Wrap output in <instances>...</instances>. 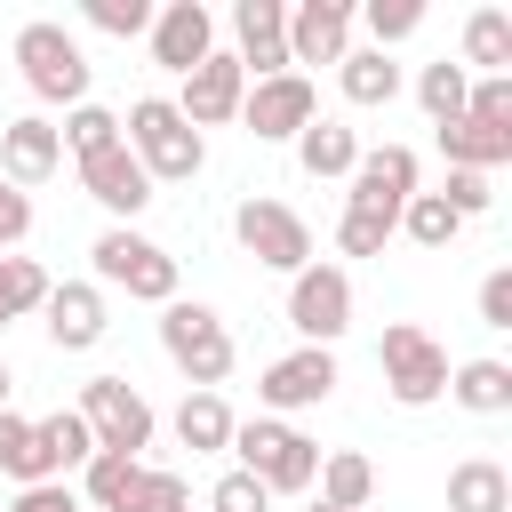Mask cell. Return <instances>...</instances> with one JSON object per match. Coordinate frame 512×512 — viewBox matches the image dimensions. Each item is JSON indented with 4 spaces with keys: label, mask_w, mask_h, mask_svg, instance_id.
Returning a JSON list of instances; mask_svg holds the SVG:
<instances>
[{
    "label": "cell",
    "mask_w": 512,
    "mask_h": 512,
    "mask_svg": "<svg viewBox=\"0 0 512 512\" xmlns=\"http://www.w3.org/2000/svg\"><path fill=\"white\" fill-rule=\"evenodd\" d=\"M32 232V192H16V184H0V256L16 248Z\"/></svg>",
    "instance_id": "44"
},
{
    "label": "cell",
    "mask_w": 512,
    "mask_h": 512,
    "mask_svg": "<svg viewBox=\"0 0 512 512\" xmlns=\"http://www.w3.org/2000/svg\"><path fill=\"white\" fill-rule=\"evenodd\" d=\"M80 424H88V440L96 448H112V456H136V448H152V400L128 384V376H88L80 384Z\"/></svg>",
    "instance_id": "7"
},
{
    "label": "cell",
    "mask_w": 512,
    "mask_h": 512,
    "mask_svg": "<svg viewBox=\"0 0 512 512\" xmlns=\"http://www.w3.org/2000/svg\"><path fill=\"white\" fill-rule=\"evenodd\" d=\"M240 96H248V72L232 64V48H216L208 64H192L184 72V96H168L192 128H224V120H240Z\"/></svg>",
    "instance_id": "16"
},
{
    "label": "cell",
    "mask_w": 512,
    "mask_h": 512,
    "mask_svg": "<svg viewBox=\"0 0 512 512\" xmlns=\"http://www.w3.org/2000/svg\"><path fill=\"white\" fill-rule=\"evenodd\" d=\"M384 240H392L384 216H360V208L336 216V248H344V256H384Z\"/></svg>",
    "instance_id": "40"
},
{
    "label": "cell",
    "mask_w": 512,
    "mask_h": 512,
    "mask_svg": "<svg viewBox=\"0 0 512 512\" xmlns=\"http://www.w3.org/2000/svg\"><path fill=\"white\" fill-rule=\"evenodd\" d=\"M464 88H472V72H464V64H448V56H440V64H424V72H416V104H424V120H432V128L464 120Z\"/></svg>",
    "instance_id": "29"
},
{
    "label": "cell",
    "mask_w": 512,
    "mask_h": 512,
    "mask_svg": "<svg viewBox=\"0 0 512 512\" xmlns=\"http://www.w3.org/2000/svg\"><path fill=\"white\" fill-rule=\"evenodd\" d=\"M352 56V0H296L288 8V72Z\"/></svg>",
    "instance_id": "14"
},
{
    "label": "cell",
    "mask_w": 512,
    "mask_h": 512,
    "mask_svg": "<svg viewBox=\"0 0 512 512\" xmlns=\"http://www.w3.org/2000/svg\"><path fill=\"white\" fill-rule=\"evenodd\" d=\"M80 192H88L104 216H120V224L152 208V176L136 168V152H128V144H104V152H88V160H80Z\"/></svg>",
    "instance_id": "17"
},
{
    "label": "cell",
    "mask_w": 512,
    "mask_h": 512,
    "mask_svg": "<svg viewBox=\"0 0 512 512\" xmlns=\"http://www.w3.org/2000/svg\"><path fill=\"white\" fill-rule=\"evenodd\" d=\"M480 328H512V264H496L480 280Z\"/></svg>",
    "instance_id": "43"
},
{
    "label": "cell",
    "mask_w": 512,
    "mask_h": 512,
    "mask_svg": "<svg viewBox=\"0 0 512 512\" xmlns=\"http://www.w3.org/2000/svg\"><path fill=\"white\" fill-rule=\"evenodd\" d=\"M160 352L184 368V392H216L224 376H232V328L208 312V304H192V296H176V304H160Z\"/></svg>",
    "instance_id": "2"
},
{
    "label": "cell",
    "mask_w": 512,
    "mask_h": 512,
    "mask_svg": "<svg viewBox=\"0 0 512 512\" xmlns=\"http://www.w3.org/2000/svg\"><path fill=\"white\" fill-rule=\"evenodd\" d=\"M232 240H240L264 272H304V264H312V224H304L288 200H264V192L232 208Z\"/></svg>",
    "instance_id": "8"
},
{
    "label": "cell",
    "mask_w": 512,
    "mask_h": 512,
    "mask_svg": "<svg viewBox=\"0 0 512 512\" xmlns=\"http://www.w3.org/2000/svg\"><path fill=\"white\" fill-rule=\"evenodd\" d=\"M88 264H96V288H128L136 304H176V256H168L160 240L128 232V224H112V232L88 248Z\"/></svg>",
    "instance_id": "6"
},
{
    "label": "cell",
    "mask_w": 512,
    "mask_h": 512,
    "mask_svg": "<svg viewBox=\"0 0 512 512\" xmlns=\"http://www.w3.org/2000/svg\"><path fill=\"white\" fill-rule=\"evenodd\" d=\"M400 232H408L416 248H448V240L464 232V216H456V208H448L440 192H416V200L400 208Z\"/></svg>",
    "instance_id": "33"
},
{
    "label": "cell",
    "mask_w": 512,
    "mask_h": 512,
    "mask_svg": "<svg viewBox=\"0 0 512 512\" xmlns=\"http://www.w3.org/2000/svg\"><path fill=\"white\" fill-rule=\"evenodd\" d=\"M232 456H240V472H256L272 496H304L312 472H320V448H312L296 424H280V416H240V424H232Z\"/></svg>",
    "instance_id": "3"
},
{
    "label": "cell",
    "mask_w": 512,
    "mask_h": 512,
    "mask_svg": "<svg viewBox=\"0 0 512 512\" xmlns=\"http://www.w3.org/2000/svg\"><path fill=\"white\" fill-rule=\"evenodd\" d=\"M40 304H48V272L32 256H0V328L24 320V312H40Z\"/></svg>",
    "instance_id": "32"
},
{
    "label": "cell",
    "mask_w": 512,
    "mask_h": 512,
    "mask_svg": "<svg viewBox=\"0 0 512 512\" xmlns=\"http://www.w3.org/2000/svg\"><path fill=\"white\" fill-rule=\"evenodd\" d=\"M296 160H304V176H352L360 136H352L344 120H312V128L296 136Z\"/></svg>",
    "instance_id": "28"
},
{
    "label": "cell",
    "mask_w": 512,
    "mask_h": 512,
    "mask_svg": "<svg viewBox=\"0 0 512 512\" xmlns=\"http://www.w3.org/2000/svg\"><path fill=\"white\" fill-rule=\"evenodd\" d=\"M312 512H328V504H312Z\"/></svg>",
    "instance_id": "46"
},
{
    "label": "cell",
    "mask_w": 512,
    "mask_h": 512,
    "mask_svg": "<svg viewBox=\"0 0 512 512\" xmlns=\"http://www.w3.org/2000/svg\"><path fill=\"white\" fill-rule=\"evenodd\" d=\"M352 192H344V208H360V216H384L392 232H400V208L416 200V152L408 144H376V152H360L352 160V176H344Z\"/></svg>",
    "instance_id": "11"
},
{
    "label": "cell",
    "mask_w": 512,
    "mask_h": 512,
    "mask_svg": "<svg viewBox=\"0 0 512 512\" xmlns=\"http://www.w3.org/2000/svg\"><path fill=\"white\" fill-rule=\"evenodd\" d=\"M232 64L248 80L288 72V0H232Z\"/></svg>",
    "instance_id": "13"
},
{
    "label": "cell",
    "mask_w": 512,
    "mask_h": 512,
    "mask_svg": "<svg viewBox=\"0 0 512 512\" xmlns=\"http://www.w3.org/2000/svg\"><path fill=\"white\" fill-rule=\"evenodd\" d=\"M8 512H88L80 504V488L72 480H32V488H16V504Z\"/></svg>",
    "instance_id": "42"
},
{
    "label": "cell",
    "mask_w": 512,
    "mask_h": 512,
    "mask_svg": "<svg viewBox=\"0 0 512 512\" xmlns=\"http://www.w3.org/2000/svg\"><path fill=\"white\" fill-rule=\"evenodd\" d=\"M120 144L136 152V168H144L152 184H192V176L208 168L200 128H192L168 96H136V104H128V120H120Z\"/></svg>",
    "instance_id": "1"
},
{
    "label": "cell",
    "mask_w": 512,
    "mask_h": 512,
    "mask_svg": "<svg viewBox=\"0 0 512 512\" xmlns=\"http://www.w3.org/2000/svg\"><path fill=\"white\" fill-rule=\"evenodd\" d=\"M352 24H368V48L384 56L392 40H408L424 24V0H368V8H352Z\"/></svg>",
    "instance_id": "34"
},
{
    "label": "cell",
    "mask_w": 512,
    "mask_h": 512,
    "mask_svg": "<svg viewBox=\"0 0 512 512\" xmlns=\"http://www.w3.org/2000/svg\"><path fill=\"white\" fill-rule=\"evenodd\" d=\"M440 200L472 224V216H488L496 208V192H488V176H472V168H448V184H440Z\"/></svg>",
    "instance_id": "41"
},
{
    "label": "cell",
    "mask_w": 512,
    "mask_h": 512,
    "mask_svg": "<svg viewBox=\"0 0 512 512\" xmlns=\"http://www.w3.org/2000/svg\"><path fill=\"white\" fill-rule=\"evenodd\" d=\"M312 488H320L328 512H368V496H376V464H368L360 448H328L320 472H312Z\"/></svg>",
    "instance_id": "21"
},
{
    "label": "cell",
    "mask_w": 512,
    "mask_h": 512,
    "mask_svg": "<svg viewBox=\"0 0 512 512\" xmlns=\"http://www.w3.org/2000/svg\"><path fill=\"white\" fill-rule=\"evenodd\" d=\"M288 328L320 352H336V336L352 328V272L344 264H304L288 272Z\"/></svg>",
    "instance_id": "9"
},
{
    "label": "cell",
    "mask_w": 512,
    "mask_h": 512,
    "mask_svg": "<svg viewBox=\"0 0 512 512\" xmlns=\"http://www.w3.org/2000/svg\"><path fill=\"white\" fill-rule=\"evenodd\" d=\"M336 88H344V104L376 112V104H392V96H400V64H392V56H376V48H352V56L336 64Z\"/></svg>",
    "instance_id": "26"
},
{
    "label": "cell",
    "mask_w": 512,
    "mask_h": 512,
    "mask_svg": "<svg viewBox=\"0 0 512 512\" xmlns=\"http://www.w3.org/2000/svg\"><path fill=\"white\" fill-rule=\"evenodd\" d=\"M312 120H320V96H312V80H304V72L248 80V96H240V128H248L256 144H296Z\"/></svg>",
    "instance_id": "10"
},
{
    "label": "cell",
    "mask_w": 512,
    "mask_h": 512,
    "mask_svg": "<svg viewBox=\"0 0 512 512\" xmlns=\"http://www.w3.org/2000/svg\"><path fill=\"white\" fill-rule=\"evenodd\" d=\"M464 120L504 128V136H512V72H480V80L464 88Z\"/></svg>",
    "instance_id": "37"
},
{
    "label": "cell",
    "mask_w": 512,
    "mask_h": 512,
    "mask_svg": "<svg viewBox=\"0 0 512 512\" xmlns=\"http://www.w3.org/2000/svg\"><path fill=\"white\" fill-rule=\"evenodd\" d=\"M432 136H440V160H448V168H472V176H488V168L512 160V136H504V128H480V120H448V128H432Z\"/></svg>",
    "instance_id": "22"
},
{
    "label": "cell",
    "mask_w": 512,
    "mask_h": 512,
    "mask_svg": "<svg viewBox=\"0 0 512 512\" xmlns=\"http://www.w3.org/2000/svg\"><path fill=\"white\" fill-rule=\"evenodd\" d=\"M120 512H192V488H184V472H168V464H136Z\"/></svg>",
    "instance_id": "31"
},
{
    "label": "cell",
    "mask_w": 512,
    "mask_h": 512,
    "mask_svg": "<svg viewBox=\"0 0 512 512\" xmlns=\"http://www.w3.org/2000/svg\"><path fill=\"white\" fill-rule=\"evenodd\" d=\"M152 64H168L176 80L192 72V64H208L216 56V16L200 8V0H168V8H152Z\"/></svg>",
    "instance_id": "15"
},
{
    "label": "cell",
    "mask_w": 512,
    "mask_h": 512,
    "mask_svg": "<svg viewBox=\"0 0 512 512\" xmlns=\"http://www.w3.org/2000/svg\"><path fill=\"white\" fill-rule=\"evenodd\" d=\"M208 512H272V488H264L256 472H240V464H232V472L208 488Z\"/></svg>",
    "instance_id": "38"
},
{
    "label": "cell",
    "mask_w": 512,
    "mask_h": 512,
    "mask_svg": "<svg viewBox=\"0 0 512 512\" xmlns=\"http://www.w3.org/2000/svg\"><path fill=\"white\" fill-rule=\"evenodd\" d=\"M8 384H16V376H8V360H0V408H8Z\"/></svg>",
    "instance_id": "45"
},
{
    "label": "cell",
    "mask_w": 512,
    "mask_h": 512,
    "mask_svg": "<svg viewBox=\"0 0 512 512\" xmlns=\"http://www.w3.org/2000/svg\"><path fill=\"white\" fill-rule=\"evenodd\" d=\"M80 16H88L96 32H112V40H136V32H152V8H144V0H88Z\"/></svg>",
    "instance_id": "39"
},
{
    "label": "cell",
    "mask_w": 512,
    "mask_h": 512,
    "mask_svg": "<svg viewBox=\"0 0 512 512\" xmlns=\"http://www.w3.org/2000/svg\"><path fill=\"white\" fill-rule=\"evenodd\" d=\"M56 136H64V152H72V160H88V152L120 144V112H104V104H72Z\"/></svg>",
    "instance_id": "35"
},
{
    "label": "cell",
    "mask_w": 512,
    "mask_h": 512,
    "mask_svg": "<svg viewBox=\"0 0 512 512\" xmlns=\"http://www.w3.org/2000/svg\"><path fill=\"white\" fill-rule=\"evenodd\" d=\"M40 312H48V344H56V352H96L104 328H112L96 280H48V304H40Z\"/></svg>",
    "instance_id": "18"
},
{
    "label": "cell",
    "mask_w": 512,
    "mask_h": 512,
    "mask_svg": "<svg viewBox=\"0 0 512 512\" xmlns=\"http://www.w3.org/2000/svg\"><path fill=\"white\" fill-rule=\"evenodd\" d=\"M136 464H144V456H112V448H96V456L80 464V504L120 512V496H128V480H136Z\"/></svg>",
    "instance_id": "30"
},
{
    "label": "cell",
    "mask_w": 512,
    "mask_h": 512,
    "mask_svg": "<svg viewBox=\"0 0 512 512\" xmlns=\"http://www.w3.org/2000/svg\"><path fill=\"white\" fill-rule=\"evenodd\" d=\"M376 368H384V392L400 408H432L448 392V344L432 328H416V320H392L376 336Z\"/></svg>",
    "instance_id": "5"
},
{
    "label": "cell",
    "mask_w": 512,
    "mask_h": 512,
    "mask_svg": "<svg viewBox=\"0 0 512 512\" xmlns=\"http://www.w3.org/2000/svg\"><path fill=\"white\" fill-rule=\"evenodd\" d=\"M32 448H40V480H64V472H80V464L96 456V440H88L80 408H56V416H40V424H32Z\"/></svg>",
    "instance_id": "20"
},
{
    "label": "cell",
    "mask_w": 512,
    "mask_h": 512,
    "mask_svg": "<svg viewBox=\"0 0 512 512\" xmlns=\"http://www.w3.org/2000/svg\"><path fill=\"white\" fill-rule=\"evenodd\" d=\"M448 400L472 408V416H504L512 408V368L504 360H456L448 368Z\"/></svg>",
    "instance_id": "23"
},
{
    "label": "cell",
    "mask_w": 512,
    "mask_h": 512,
    "mask_svg": "<svg viewBox=\"0 0 512 512\" xmlns=\"http://www.w3.org/2000/svg\"><path fill=\"white\" fill-rule=\"evenodd\" d=\"M232 408H224V392H184V408H176V440L192 448V456H224L232 448Z\"/></svg>",
    "instance_id": "24"
},
{
    "label": "cell",
    "mask_w": 512,
    "mask_h": 512,
    "mask_svg": "<svg viewBox=\"0 0 512 512\" xmlns=\"http://www.w3.org/2000/svg\"><path fill=\"white\" fill-rule=\"evenodd\" d=\"M0 480H16V488L40 480V448H32V424L16 408H0Z\"/></svg>",
    "instance_id": "36"
},
{
    "label": "cell",
    "mask_w": 512,
    "mask_h": 512,
    "mask_svg": "<svg viewBox=\"0 0 512 512\" xmlns=\"http://www.w3.org/2000/svg\"><path fill=\"white\" fill-rule=\"evenodd\" d=\"M16 64H24V88L40 96V104H88V56H80V40L56 24V16H32L24 32H16Z\"/></svg>",
    "instance_id": "4"
},
{
    "label": "cell",
    "mask_w": 512,
    "mask_h": 512,
    "mask_svg": "<svg viewBox=\"0 0 512 512\" xmlns=\"http://www.w3.org/2000/svg\"><path fill=\"white\" fill-rule=\"evenodd\" d=\"M512 504V472L496 456H464L448 472V512H504Z\"/></svg>",
    "instance_id": "25"
},
{
    "label": "cell",
    "mask_w": 512,
    "mask_h": 512,
    "mask_svg": "<svg viewBox=\"0 0 512 512\" xmlns=\"http://www.w3.org/2000/svg\"><path fill=\"white\" fill-rule=\"evenodd\" d=\"M328 392H336V352H320V344H296L288 360H272V368L256 376V400H264L280 424H288L296 408H320Z\"/></svg>",
    "instance_id": "12"
},
{
    "label": "cell",
    "mask_w": 512,
    "mask_h": 512,
    "mask_svg": "<svg viewBox=\"0 0 512 512\" xmlns=\"http://www.w3.org/2000/svg\"><path fill=\"white\" fill-rule=\"evenodd\" d=\"M56 168H64V136H56L48 112H24V120L0 128V184L32 192V184H48Z\"/></svg>",
    "instance_id": "19"
},
{
    "label": "cell",
    "mask_w": 512,
    "mask_h": 512,
    "mask_svg": "<svg viewBox=\"0 0 512 512\" xmlns=\"http://www.w3.org/2000/svg\"><path fill=\"white\" fill-rule=\"evenodd\" d=\"M456 64H464V72H512V16H504V8H472Z\"/></svg>",
    "instance_id": "27"
}]
</instances>
